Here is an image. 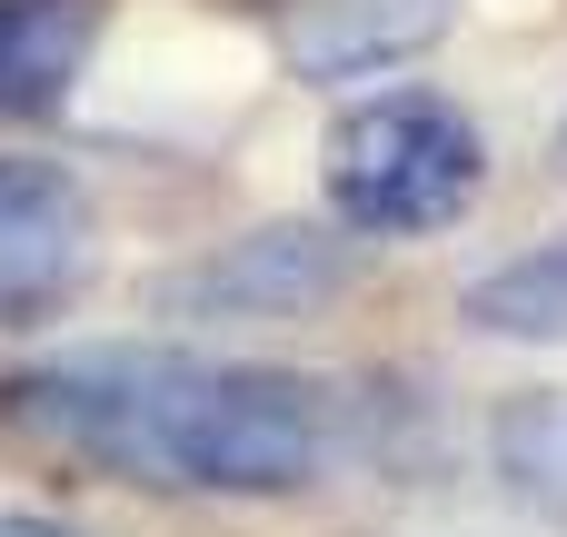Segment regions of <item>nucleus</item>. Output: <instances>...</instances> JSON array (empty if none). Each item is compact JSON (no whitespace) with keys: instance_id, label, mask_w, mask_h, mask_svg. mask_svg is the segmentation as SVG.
<instances>
[{"instance_id":"nucleus-1","label":"nucleus","mask_w":567,"mask_h":537,"mask_svg":"<svg viewBox=\"0 0 567 537\" xmlns=\"http://www.w3.org/2000/svg\"><path fill=\"white\" fill-rule=\"evenodd\" d=\"M10 419L130 488H199V498H289L329 468L339 409L299 369H239L189 349H90L50 359L0 389Z\"/></svg>"},{"instance_id":"nucleus-2","label":"nucleus","mask_w":567,"mask_h":537,"mask_svg":"<svg viewBox=\"0 0 567 537\" xmlns=\"http://www.w3.org/2000/svg\"><path fill=\"white\" fill-rule=\"evenodd\" d=\"M478 130L458 100L439 90H379L359 110L329 120L319 140V179H329V209L359 229V239H419V229H449L468 199H478Z\"/></svg>"},{"instance_id":"nucleus-3","label":"nucleus","mask_w":567,"mask_h":537,"mask_svg":"<svg viewBox=\"0 0 567 537\" xmlns=\"http://www.w3.org/2000/svg\"><path fill=\"white\" fill-rule=\"evenodd\" d=\"M339 289H349V249H339L329 229L279 219V229H239V239H219L209 259L169 269V279L150 289V309H159V319H309V309H329Z\"/></svg>"},{"instance_id":"nucleus-4","label":"nucleus","mask_w":567,"mask_h":537,"mask_svg":"<svg viewBox=\"0 0 567 537\" xmlns=\"http://www.w3.org/2000/svg\"><path fill=\"white\" fill-rule=\"evenodd\" d=\"M90 189L60 159H0V329H40L90 279Z\"/></svg>"},{"instance_id":"nucleus-5","label":"nucleus","mask_w":567,"mask_h":537,"mask_svg":"<svg viewBox=\"0 0 567 537\" xmlns=\"http://www.w3.org/2000/svg\"><path fill=\"white\" fill-rule=\"evenodd\" d=\"M449 20H458V0H289L279 10V60H289V80L339 90V80H369V70H399V60L439 50Z\"/></svg>"},{"instance_id":"nucleus-6","label":"nucleus","mask_w":567,"mask_h":537,"mask_svg":"<svg viewBox=\"0 0 567 537\" xmlns=\"http://www.w3.org/2000/svg\"><path fill=\"white\" fill-rule=\"evenodd\" d=\"M100 30H110V0H0V120L70 110Z\"/></svg>"},{"instance_id":"nucleus-7","label":"nucleus","mask_w":567,"mask_h":537,"mask_svg":"<svg viewBox=\"0 0 567 537\" xmlns=\"http://www.w3.org/2000/svg\"><path fill=\"white\" fill-rule=\"evenodd\" d=\"M458 319L478 339H528V349H567V239L518 249L498 269H478L458 289Z\"/></svg>"},{"instance_id":"nucleus-8","label":"nucleus","mask_w":567,"mask_h":537,"mask_svg":"<svg viewBox=\"0 0 567 537\" xmlns=\"http://www.w3.org/2000/svg\"><path fill=\"white\" fill-rule=\"evenodd\" d=\"M488 458L508 498H528L538 518H567V389H518L488 419Z\"/></svg>"},{"instance_id":"nucleus-9","label":"nucleus","mask_w":567,"mask_h":537,"mask_svg":"<svg viewBox=\"0 0 567 537\" xmlns=\"http://www.w3.org/2000/svg\"><path fill=\"white\" fill-rule=\"evenodd\" d=\"M0 537H80L70 518H40V508H0Z\"/></svg>"},{"instance_id":"nucleus-10","label":"nucleus","mask_w":567,"mask_h":537,"mask_svg":"<svg viewBox=\"0 0 567 537\" xmlns=\"http://www.w3.org/2000/svg\"><path fill=\"white\" fill-rule=\"evenodd\" d=\"M548 159H558V179H567V120H558V140H548Z\"/></svg>"}]
</instances>
